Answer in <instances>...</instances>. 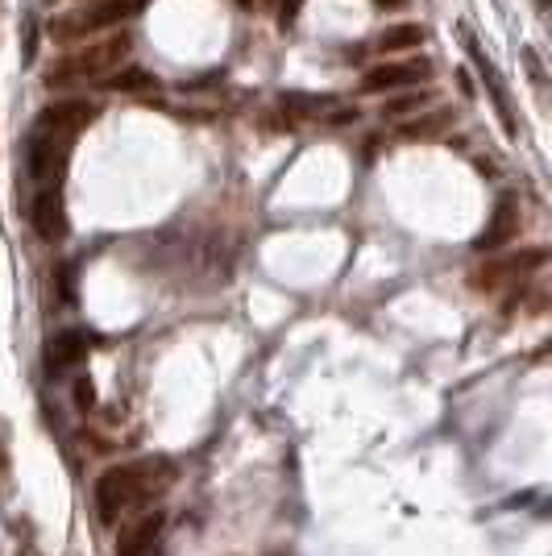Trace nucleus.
<instances>
[{
  "mask_svg": "<svg viewBox=\"0 0 552 556\" xmlns=\"http://www.w3.org/2000/svg\"><path fill=\"white\" fill-rule=\"evenodd\" d=\"M432 63L428 59H407V63H382V67H369L362 79V96H382L394 88H407L412 79H428Z\"/></svg>",
  "mask_w": 552,
  "mask_h": 556,
  "instance_id": "obj_5",
  "label": "nucleus"
},
{
  "mask_svg": "<svg viewBox=\"0 0 552 556\" xmlns=\"http://www.w3.org/2000/svg\"><path fill=\"white\" fill-rule=\"evenodd\" d=\"M237 4H241V9H250V4H253V0H237Z\"/></svg>",
  "mask_w": 552,
  "mask_h": 556,
  "instance_id": "obj_19",
  "label": "nucleus"
},
{
  "mask_svg": "<svg viewBox=\"0 0 552 556\" xmlns=\"http://www.w3.org/2000/svg\"><path fill=\"white\" fill-rule=\"evenodd\" d=\"M374 4H382V9H399V4H407V0H374Z\"/></svg>",
  "mask_w": 552,
  "mask_h": 556,
  "instance_id": "obj_17",
  "label": "nucleus"
},
{
  "mask_svg": "<svg viewBox=\"0 0 552 556\" xmlns=\"http://www.w3.org/2000/svg\"><path fill=\"white\" fill-rule=\"evenodd\" d=\"M129 47H134L129 34H109V38H100L92 47L71 50L67 59H59V63L47 71V84L50 88H63V84H75V79H100V75H109L113 67L125 63Z\"/></svg>",
  "mask_w": 552,
  "mask_h": 556,
  "instance_id": "obj_2",
  "label": "nucleus"
},
{
  "mask_svg": "<svg viewBox=\"0 0 552 556\" xmlns=\"http://www.w3.org/2000/svg\"><path fill=\"white\" fill-rule=\"evenodd\" d=\"M154 556H159V553H154Z\"/></svg>",
  "mask_w": 552,
  "mask_h": 556,
  "instance_id": "obj_20",
  "label": "nucleus"
},
{
  "mask_svg": "<svg viewBox=\"0 0 552 556\" xmlns=\"http://www.w3.org/2000/svg\"><path fill=\"white\" fill-rule=\"evenodd\" d=\"M4 469H9V457H4V444H0V478H4Z\"/></svg>",
  "mask_w": 552,
  "mask_h": 556,
  "instance_id": "obj_18",
  "label": "nucleus"
},
{
  "mask_svg": "<svg viewBox=\"0 0 552 556\" xmlns=\"http://www.w3.org/2000/svg\"><path fill=\"white\" fill-rule=\"evenodd\" d=\"M146 0H100L92 9H79L75 17H63V22H50V34L54 38H84V34H96V29H109V25H121L125 17H134Z\"/></svg>",
  "mask_w": 552,
  "mask_h": 556,
  "instance_id": "obj_3",
  "label": "nucleus"
},
{
  "mask_svg": "<svg viewBox=\"0 0 552 556\" xmlns=\"http://www.w3.org/2000/svg\"><path fill=\"white\" fill-rule=\"evenodd\" d=\"M88 349H92V337H88L84 328H67V332H59V337L47 345V370L63 374V370H71V366H79V362L88 357Z\"/></svg>",
  "mask_w": 552,
  "mask_h": 556,
  "instance_id": "obj_8",
  "label": "nucleus"
},
{
  "mask_svg": "<svg viewBox=\"0 0 552 556\" xmlns=\"http://www.w3.org/2000/svg\"><path fill=\"white\" fill-rule=\"evenodd\" d=\"M29 220L42 241H63L67 237V204H63V187H42L29 200Z\"/></svg>",
  "mask_w": 552,
  "mask_h": 556,
  "instance_id": "obj_4",
  "label": "nucleus"
},
{
  "mask_svg": "<svg viewBox=\"0 0 552 556\" xmlns=\"http://www.w3.org/2000/svg\"><path fill=\"white\" fill-rule=\"evenodd\" d=\"M104 88H113V92H141V88H150V75L146 71H121L113 79H104Z\"/></svg>",
  "mask_w": 552,
  "mask_h": 556,
  "instance_id": "obj_14",
  "label": "nucleus"
},
{
  "mask_svg": "<svg viewBox=\"0 0 552 556\" xmlns=\"http://www.w3.org/2000/svg\"><path fill=\"white\" fill-rule=\"evenodd\" d=\"M449 125H453V109H437V113L407 121V125L399 129V138L403 141H432V138H440Z\"/></svg>",
  "mask_w": 552,
  "mask_h": 556,
  "instance_id": "obj_12",
  "label": "nucleus"
},
{
  "mask_svg": "<svg viewBox=\"0 0 552 556\" xmlns=\"http://www.w3.org/2000/svg\"><path fill=\"white\" fill-rule=\"evenodd\" d=\"M549 262V250H524V254H511L503 257L499 266H490V270H482V282H499V278H511V275H528V270H536V266H544Z\"/></svg>",
  "mask_w": 552,
  "mask_h": 556,
  "instance_id": "obj_9",
  "label": "nucleus"
},
{
  "mask_svg": "<svg viewBox=\"0 0 552 556\" xmlns=\"http://www.w3.org/2000/svg\"><path fill=\"white\" fill-rule=\"evenodd\" d=\"M75 399H79V407H88V403H92V382H79Z\"/></svg>",
  "mask_w": 552,
  "mask_h": 556,
  "instance_id": "obj_16",
  "label": "nucleus"
},
{
  "mask_svg": "<svg viewBox=\"0 0 552 556\" xmlns=\"http://www.w3.org/2000/svg\"><path fill=\"white\" fill-rule=\"evenodd\" d=\"M175 478H179V469L171 457H138V462H121L113 469H104L92 486L100 523L116 528L129 515L154 510V503L171 494Z\"/></svg>",
  "mask_w": 552,
  "mask_h": 556,
  "instance_id": "obj_1",
  "label": "nucleus"
},
{
  "mask_svg": "<svg viewBox=\"0 0 552 556\" xmlns=\"http://www.w3.org/2000/svg\"><path fill=\"white\" fill-rule=\"evenodd\" d=\"M424 25H415V22H399V25H387L382 34H378V50L382 54H399V50H415V47H424Z\"/></svg>",
  "mask_w": 552,
  "mask_h": 556,
  "instance_id": "obj_10",
  "label": "nucleus"
},
{
  "mask_svg": "<svg viewBox=\"0 0 552 556\" xmlns=\"http://www.w3.org/2000/svg\"><path fill=\"white\" fill-rule=\"evenodd\" d=\"M428 104V92H407L399 96V100H387L382 104V116H407V113H419Z\"/></svg>",
  "mask_w": 552,
  "mask_h": 556,
  "instance_id": "obj_13",
  "label": "nucleus"
},
{
  "mask_svg": "<svg viewBox=\"0 0 552 556\" xmlns=\"http://www.w3.org/2000/svg\"><path fill=\"white\" fill-rule=\"evenodd\" d=\"M515 232H519V200H515L511 191H503L499 204H494V212H490V225H486L482 237H478V250H482V254L503 250Z\"/></svg>",
  "mask_w": 552,
  "mask_h": 556,
  "instance_id": "obj_7",
  "label": "nucleus"
},
{
  "mask_svg": "<svg viewBox=\"0 0 552 556\" xmlns=\"http://www.w3.org/2000/svg\"><path fill=\"white\" fill-rule=\"evenodd\" d=\"M469 59L478 63V71H482V79H486V88L494 92V104H499V116H503V129L506 134H515V116H511V100H506V92H503V84H499V71H494V63L486 59L482 50L469 42Z\"/></svg>",
  "mask_w": 552,
  "mask_h": 556,
  "instance_id": "obj_11",
  "label": "nucleus"
},
{
  "mask_svg": "<svg viewBox=\"0 0 552 556\" xmlns=\"http://www.w3.org/2000/svg\"><path fill=\"white\" fill-rule=\"evenodd\" d=\"M162 528H166V515L162 510H146L134 523L121 528V540H116V556H154L159 553Z\"/></svg>",
  "mask_w": 552,
  "mask_h": 556,
  "instance_id": "obj_6",
  "label": "nucleus"
},
{
  "mask_svg": "<svg viewBox=\"0 0 552 556\" xmlns=\"http://www.w3.org/2000/svg\"><path fill=\"white\" fill-rule=\"evenodd\" d=\"M303 4H308V0H278V25H283V29H291V25L300 22Z\"/></svg>",
  "mask_w": 552,
  "mask_h": 556,
  "instance_id": "obj_15",
  "label": "nucleus"
}]
</instances>
